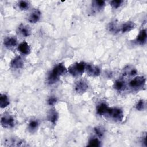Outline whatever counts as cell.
<instances>
[{
  "label": "cell",
  "instance_id": "cell-20",
  "mask_svg": "<svg viewBox=\"0 0 147 147\" xmlns=\"http://www.w3.org/2000/svg\"><path fill=\"white\" fill-rule=\"evenodd\" d=\"M126 87L125 83L123 80L119 79L116 80L114 83V88L117 90H122Z\"/></svg>",
  "mask_w": 147,
  "mask_h": 147
},
{
  "label": "cell",
  "instance_id": "cell-4",
  "mask_svg": "<svg viewBox=\"0 0 147 147\" xmlns=\"http://www.w3.org/2000/svg\"><path fill=\"white\" fill-rule=\"evenodd\" d=\"M1 124L4 128L13 127L15 125L14 119L11 115L4 114L1 117Z\"/></svg>",
  "mask_w": 147,
  "mask_h": 147
},
{
  "label": "cell",
  "instance_id": "cell-28",
  "mask_svg": "<svg viewBox=\"0 0 147 147\" xmlns=\"http://www.w3.org/2000/svg\"><path fill=\"white\" fill-rule=\"evenodd\" d=\"M57 98L53 96H51L48 99L47 103L50 106H53L57 102Z\"/></svg>",
  "mask_w": 147,
  "mask_h": 147
},
{
  "label": "cell",
  "instance_id": "cell-27",
  "mask_svg": "<svg viewBox=\"0 0 147 147\" xmlns=\"http://www.w3.org/2000/svg\"><path fill=\"white\" fill-rule=\"evenodd\" d=\"M145 103L144 100H140L136 105V109L138 111H142L145 109Z\"/></svg>",
  "mask_w": 147,
  "mask_h": 147
},
{
  "label": "cell",
  "instance_id": "cell-16",
  "mask_svg": "<svg viewBox=\"0 0 147 147\" xmlns=\"http://www.w3.org/2000/svg\"><path fill=\"white\" fill-rule=\"evenodd\" d=\"M109 109L108 106L105 103H101L96 107V113L100 115H106Z\"/></svg>",
  "mask_w": 147,
  "mask_h": 147
},
{
  "label": "cell",
  "instance_id": "cell-17",
  "mask_svg": "<svg viewBox=\"0 0 147 147\" xmlns=\"http://www.w3.org/2000/svg\"><path fill=\"white\" fill-rule=\"evenodd\" d=\"M92 6L94 10L99 11L102 9L105 6V2L104 1H94L92 2Z\"/></svg>",
  "mask_w": 147,
  "mask_h": 147
},
{
  "label": "cell",
  "instance_id": "cell-21",
  "mask_svg": "<svg viewBox=\"0 0 147 147\" xmlns=\"http://www.w3.org/2000/svg\"><path fill=\"white\" fill-rule=\"evenodd\" d=\"M17 5L18 9L21 10H26L28 9L30 6V4L29 2L26 1H20L18 2Z\"/></svg>",
  "mask_w": 147,
  "mask_h": 147
},
{
  "label": "cell",
  "instance_id": "cell-14",
  "mask_svg": "<svg viewBox=\"0 0 147 147\" xmlns=\"http://www.w3.org/2000/svg\"><path fill=\"white\" fill-rule=\"evenodd\" d=\"M146 29H142L136 38V41L141 44L143 45L146 42Z\"/></svg>",
  "mask_w": 147,
  "mask_h": 147
},
{
  "label": "cell",
  "instance_id": "cell-7",
  "mask_svg": "<svg viewBox=\"0 0 147 147\" xmlns=\"http://www.w3.org/2000/svg\"><path fill=\"white\" fill-rule=\"evenodd\" d=\"M85 71L88 75L91 76H97L99 75L100 73V69L98 67L91 64H86Z\"/></svg>",
  "mask_w": 147,
  "mask_h": 147
},
{
  "label": "cell",
  "instance_id": "cell-6",
  "mask_svg": "<svg viewBox=\"0 0 147 147\" xmlns=\"http://www.w3.org/2000/svg\"><path fill=\"white\" fill-rule=\"evenodd\" d=\"M88 88V83L84 80H80L76 82L75 86V91L80 94L85 92Z\"/></svg>",
  "mask_w": 147,
  "mask_h": 147
},
{
  "label": "cell",
  "instance_id": "cell-8",
  "mask_svg": "<svg viewBox=\"0 0 147 147\" xmlns=\"http://www.w3.org/2000/svg\"><path fill=\"white\" fill-rule=\"evenodd\" d=\"M24 60L21 56H17L13 58L10 62V66L14 69H20L24 67Z\"/></svg>",
  "mask_w": 147,
  "mask_h": 147
},
{
  "label": "cell",
  "instance_id": "cell-9",
  "mask_svg": "<svg viewBox=\"0 0 147 147\" xmlns=\"http://www.w3.org/2000/svg\"><path fill=\"white\" fill-rule=\"evenodd\" d=\"M41 17V13L38 10H34L28 16V21L30 23L35 24L37 22Z\"/></svg>",
  "mask_w": 147,
  "mask_h": 147
},
{
  "label": "cell",
  "instance_id": "cell-25",
  "mask_svg": "<svg viewBox=\"0 0 147 147\" xmlns=\"http://www.w3.org/2000/svg\"><path fill=\"white\" fill-rule=\"evenodd\" d=\"M94 131L99 137H102L105 134V129L102 126H97L95 127Z\"/></svg>",
  "mask_w": 147,
  "mask_h": 147
},
{
  "label": "cell",
  "instance_id": "cell-12",
  "mask_svg": "<svg viewBox=\"0 0 147 147\" xmlns=\"http://www.w3.org/2000/svg\"><path fill=\"white\" fill-rule=\"evenodd\" d=\"M135 23L131 21H128L123 24V25L121 27V30L122 33H126L133 29L135 28Z\"/></svg>",
  "mask_w": 147,
  "mask_h": 147
},
{
  "label": "cell",
  "instance_id": "cell-1",
  "mask_svg": "<svg viewBox=\"0 0 147 147\" xmlns=\"http://www.w3.org/2000/svg\"><path fill=\"white\" fill-rule=\"evenodd\" d=\"M66 71V68L64 64L59 63L56 64L51 71L48 76V82L49 84H53L56 83L58 80L59 78L63 75Z\"/></svg>",
  "mask_w": 147,
  "mask_h": 147
},
{
  "label": "cell",
  "instance_id": "cell-23",
  "mask_svg": "<svg viewBox=\"0 0 147 147\" xmlns=\"http://www.w3.org/2000/svg\"><path fill=\"white\" fill-rule=\"evenodd\" d=\"M124 75H129V76H134L137 74V70L134 68H131L130 67H128L127 68L125 69Z\"/></svg>",
  "mask_w": 147,
  "mask_h": 147
},
{
  "label": "cell",
  "instance_id": "cell-24",
  "mask_svg": "<svg viewBox=\"0 0 147 147\" xmlns=\"http://www.w3.org/2000/svg\"><path fill=\"white\" fill-rule=\"evenodd\" d=\"M107 28L110 32H113V33H117L120 30V29L118 28L117 24L114 22L110 23Z\"/></svg>",
  "mask_w": 147,
  "mask_h": 147
},
{
  "label": "cell",
  "instance_id": "cell-22",
  "mask_svg": "<svg viewBox=\"0 0 147 147\" xmlns=\"http://www.w3.org/2000/svg\"><path fill=\"white\" fill-rule=\"evenodd\" d=\"M101 142L96 137H93L91 138L88 141V146H100L101 145Z\"/></svg>",
  "mask_w": 147,
  "mask_h": 147
},
{
  "label": "cell",
  "instance_id": "cell-13",
  "mask_svg": "<svg viewBox=\"0 0 147 147\" xmlns=\"http://www.w3.org/2000/svg\"><path fill=\"white\" fill-rule=\"evenodd\" d=\"M18 32L24 37H28L30 34V29L29 26L24 25L20 24L18 28Z\"/></svg>",
  "mask_w": 147,
  "mask_h": 147
},
{
  "label": "cell",
  "instance_id": "cell-19",
  "mask_svg": "<svg viewBox=\"0 0 147 147\" xmlns=\"http://www.w3.org/2000/svg\"><path fill=\"white\" fill-rule=\"evenodd\" d=\"M10 103L9 99L7 96L5 94H1L0 96V106L1 108H5L7 107Z\"/></svg>",
  "mask_w": 147,
  "mask_h": 147
},
{
  "label": "cell",
  "instance_id": "cell-18",
  "mask_svg": "<svg viewBox=\"0 0 147 147\" xmlns=\"http://www.w3.org/2000/svg\"><path fill=\"white\" fill-rule=\"evenodd\" d=\"M39 122L37 119H32L28 125V129L30 132L35 131L38 127Z\"/></svg>",
  "mask_w": 147,
  "mask_h": 147
},
{
  "label": "cell",
  "instance_id": "cell-11",
  "mask_svg": "<svg viewBox=\"0 0 147 147\" xmlns=\"http://www.w3.org/2000/svg\"><path fill=\"white\" fill-rule=\"evenodd\" d=\"M18 50L24 55H28L30 52V46L26 41H23L18 45Z\"/></svg>",
  "mask_w": 147,
  "mask_h": 147
},
{
  "label": "cell",
  "instance_id": "cell-5",
  "mask_svg": "<svg viewBox=\"0 0 147 147\" xmlns=\"http://www.w3.org/2000/svg\"><path fill=\"white\" fill-rule=\"evenodd\" d=\"M145 84V79L143 76H137L133 79L129 83V86L135 90L141 88Z\"/></svg>",
  "mask_w": 147,
  "mask_h": 147
},
{
  "label": "cell",
  "instance_id": "cell-26",
  "mask_svg": "<svg viewBox=\"0 0 147 147\" xmlns=\"http://www.w3.org/2000/svg\"><path fill=\"white\" fill-rule=\"evenodd\" d=\"M123 2V1H121V0H113V1H110V3L113 8L118 9L122 5Z\"/></svg>",
  "mask_w": 147,
  "mask_h": 147
},
{
  "label": "cell",
  "instance_id": "cell-10",
  "mask_svg": "<svg viewBox=\"0 0 147 147\" xmlns=\"http://www.w3.org/2000/svg\"><path fill=\"white\" fill-rule=\"evenodd\" d=\"M3 44L7 48H12L17 45V40L14 37H7L3 40Z\"/></svg>",
  "mask_w": 147,
  "mask_h": 147
},
{
  "label": "cell",
  "instance_id": "cell-15",
  "mask_svg": "<svg viewBox=\"0 0 147 147\" xmlns=\"http://www.w3.org/2000/svg\"><path fill=\"white\" fill-rule=\"evenodd\" d=\"M48 119L52 123H56L58 119V113L55 109L50 110L47 115Z\"/></svg>",
  "mask_w": 147,
  "mask_h": 147
},
{
  "label": "cell",
  "instance_id": "cell-2",
  "mask_svg": "<svg viewBox=\"0 0 147 147\" xmlns=\"http://www.w3.org/2000/svg\"><path fill=\"white\" fill-rule=\"evenodd\" d=\"M86 64L84 62L76 63L72 64L68 68L69 73L74 76H78L81 75L84 71L86 69Z\"/></svg>",
  "mask_w": 147,
  "mask_h": 147
},
{
  "label": "cell",
  "instance_id": "cell-3",
  "mask_svg": "<svg viewBox=\"0 0 147 147\" xmlns=\"http://www.w3.org/2000/svg\"><path fill=\"white\" fill-rule=\"evenodd\" d=\"M106 115H109L115 121H121L123 118L122 110L117 107H109Z\"/></svg>",
  "mask_w": 147,
  "mask_h": 147
}]
</instances>
